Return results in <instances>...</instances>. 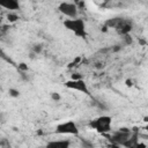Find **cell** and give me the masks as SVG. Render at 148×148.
I'll return each mask as SVG.
<instances>
[{
  "label": "cell",
  "mask_w": 148,
  "mask_h": 148,
  "mask_svg": "<svg viewBox=\"0 0 148 148\" xmlns=\"http://www.w3.org/2000/svg\"><path fill=\"white\" fill-rule=\"evenodd\" d=\"M8 94H9V96L16 98V97L20 96V90L16 89V88H9V89H8Z\"/></svg>",
  "instance_id": "8fae6325"
},
{
  "label": "cell",
  "mask_w": 148,
  "mask_h": 148,
  "mask_svg": "<svg viewBox=\"0 0 148 148\" xmlns=\"http://www.w3.org/2000/svg\"><path fill=\"white\" fill-rule=\"evenodd\" d=\"M42 51H43L42 44H35V45L32 46V52H31V53H34L35 56H37V54H40Z\"/></svg>",
  "instance_id": "30bf717a"
},
{
  "label": "cell",
  "mask_w": 148,
  "mask_h": 148,
  "mask_svg": "<svg viewBox=\"0 0 148 148\" xmlns=\"http://www.w3.org/2000/svg\"><path fill=\"white\" fill-rule=\"evenodd\" d=\"M88 126L102 135H108L113 131L112 130V117L108 116V114L98 116V117L91 119L89 121Z\"/></svg>",
  "instance_id": "7a4b0ae2"
},
{
  "label": "cell",
  "mask_w": 148,
  "mask_h": 148,
  "mask_svg": "<svg viewBox=\"0 0 148 148\" xmlns=\"http://www.w3.org/2000/svg\"><path fill=\"white\" fill-rule=\"evenodd\" d=\"M134 148H147V145L145 142H141V141H138L136 145L134 146Z\"/></svg>",
  "instance_id": "4fadbf2b"
},
{
  "label": "cell",
  "mask_w": 148,
  "mask_h": 148,
  "mask_svg": "<svg viewBox=\"0 0 148 148\" xmlns=\"http://www.w3.org/2000/svg\"><path fill=\"white\" fill-rule=\"evenodd\" d=\"M58 10L67 18H75L79 14V7L75 2L62 1L58 5Z\"/></svg>",
  "instance_id": "8992f818"
},
{
  "label": "cell",
  "mask_w": 148,
  "mask_h": 148,
  "mask_svg": "<svg viewBox=\"0 0 148 148\" xmlns=\"http://www.w3.org/2000/svg\"><path fill=\"white\" fill-rule=\"evenodd\" d=\"M54 132L60 135H79L80 130L74 120H65L56 125Z\"/></svg>",
  "instance_id": "277c9868"
},
{
  "label": "cell",
  "mask_w": 148,
  "mask_h": 148,
  "mask_svg": "<svg viewBox=\"0 0 148 148\" xmlns=\"http://www.w3.org/2000/svg\"><path fill=\"white\" fill-rule=\"evenodd\" d=\"M18 68L22 69V71H28V66H27L24 62H21V64L18 65Z\"/></svg>",
  "instance_id": "9a60e30c"
},
{
  "label": "cell",
  "mask_w": 148,
  "mask_h": 148,
  "mask_svg": "<svg viewBox=\"0 0 148 148\" xmlns=\"http://www.w3.org/2000/svg\"><path fill=\"white\" fill-rule=\"evenodd\" d=\"M18 18H20V16H18L16 13H12V12H9V13L7 14V20H8L10 23H13V22H16Z\"/></svg>",
  "instance_id": "9c48e42d"
},
{
  "label": "cell",
  "mask_w": 148,
  "mask_h": 148,
  "mask_svg": "<svg viewBox=\"0 0 148 148\" xmlns=\"http://www.w3.org/2000/svg\"><path fill=\"white\" fill-rule=\"evenodd\" d=\"M65 87L69 90H74V91H79L81 94H84L87 96H91L90 94V90H89V87L87 84V82L81 77V79H77V80H67L65 82Z\"/></svg>",
  "instance_id": "5b68a950"
},
{
  "label": "cell",
  "mask_w": 148,
  "mask_h": 148,
  "mask_svg": "<svg viewBox=\"0 0 148 148\" xmlns=\"http://www.w3.org/2000/svg\"><path fill=\"white\" fill-rule=\"evenodd\" d=\"M65 29L74 34V36L79 38H87L88 31H87V24L86 21L82 17H75V18H65L62 22Z\"/></svg>",
  "instance_id": "6da1fadb"
},
{
  "label": "cell",
  "mask_w": 148,
  "mask_h": 148,
  "mask_svg": "<svg viewBox=\"0 0 148 148\" xmlns=\"http://www.w3.org/2000/svg\"><path fill=\"white\" fill-rule=\"evenodd\" d=\"M0 8L7 9L12 13H15L17 9H20V2L16 0H5L0 1Z\"/></svg>",
  "instance_id": "ba28073f"
},
{
  "label": "cell",
  "mask_w": 148,
  "mask_h": 148,
  "mask_svg": "<svg viewBox=\"0 0 148 148\" xmlns=\"http://www.w3.org/2000/svg\"><path fill=\"white\" fill-rule=\"evenodd\" d=\"M132 133H133V131L130 130L128 127H119L117 131H112L106 136H108L110 143H117V145H120L121 147H124L127 143V141L130 140Z\"/></svg>",
  "instance_id": "3957f363"
},
{
  "label": "cell",
  "mask_w": 148,
  "mask_h": 148,
  "mask_svg": "<svg viewBox=\"0 0 148 148\" xmlns=\"http://www.w3.org/2000/svg\"><path fill=\"white\" fill-rule=\"evenodd\" d=\"M72 141L69 139H54L49 140L44 148H71Z\"/></svg>",
  "instance_id": "52a82bcc"
},
{
  "label": "cell",
  "mask_w": 148,
  "mask_h": 148,
  "mask_svg": "<svg viewBox=\"0 0 148 148\" xmlns=\"http://www.w3.org/2000/svg\"><path fill=\"white\" fill-rule=\"evenodd\" d=\"M125 84H126L127 87H132V86H133V81H132L131 79H127V80L125 81Z\"/></svg>",
  "instance_id": "2e32d148"
},
{
  "label": "cell",
  "mask_w": 148,
  "mask_h": 148,
  "mask_svg": "<svg viewBox=\"0 0 148 148\" xmlns=\"http://www.w3.org/2000/svg\"><path fill=\"white\" fill-rule=\"evenodd\" d=\"M108 148H124V147H121L120 145H117V143H110V142H109Z\"/></svg>",
  "instance_id": "5bb4252c"
},
{
  "label": "cell",
  "mask_w": 148,
  "mask_h": 148,
  "mask_svg": "<svg viewBox=\"0 0 148 148\" xmlns=\"http://www.w3.org/2000/svg\"><path fill=\"white\" fill-rule=\"evenodd\" d=\"M51 99L52 101H54V102H59L60 99H61V95L59 94V92H56V91H53V92H51Z\"/></svg>",
  "instance_id": "7c38bea8"
}]
</instances>
